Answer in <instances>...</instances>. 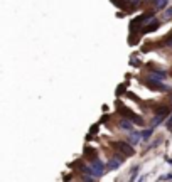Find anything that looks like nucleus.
I'll return each instance as SVG.
<instances>
[{
	"label": "nucleus",
	"mask_w": 172,
	"mask_h": 182,
	"mask_svg": "<svg viewBox=\"0 0 172 182\" xmlns=\"http://www.w3.org/2000/svg\"><path fill=\"white\" fill-rule=\"evenodd\" d=\"M167 4H169V0H155V8L160 10V8H164Z\"/></svg>",
	"instance_id": "2"
},
{
	"label": "nucleus",
	"mask_w": 172,
	"mask_h": 182,
	"mask_svg": "<svg viewBox=\"0 0 172 182\" xmlns=\"http://www.w3.org/2000/svg\"><path fill=\"white\" fill-rule=\"evenodd\" d=\"M165 15H167V17H171V15H172V8H169V10L165 12Z\"/></svg>",
	"instance_id": "4"
},
{
	"label": "nucleus",
	"mask_w": 172,
	"mask_h": 182,
	"mask_svg": "<svg viewBox=\"0 0 172 182\" xmlns=\"http://www.w3.org/2000/svg\"><path fill=\"white\" fill-rule=\"evenodd\" d=\"M171 76H172V71H171Z\"/></svg>",
	"instance_id": "5"
},
{
	"label": "nucleus",
	"mask_w": 172,
	"mask_h": 182,
	"mask_svg": "<svg viewBox=\"0 0 172 182\" xmlns=\"http://www.w3.org/2000/svg\"><path fill=\"white\" fill-rule=\"evenodd\" d=\"M167 128H171V130H172V118H171L169 121H167Z\"/></svg>",
	"instance_id": "3"
},
{
	"label": "nucleus",
	"mask_w": 172,
	"mask_h": 182,
	"mask_svg": "<svg viewBox=\"0 0 172 182\" xmlns=\"http://www.w3.org/2000/svg\"><path fill=\"white\" fill-rule=\"evenodd\" d=\"M159 25H160V22H159V20H152L150 24H149V25H145V27H144V30H142V34L154 32V30H155V29H157Z\"/></svg>",
	"instance_id": "1"
}]
</instances>
